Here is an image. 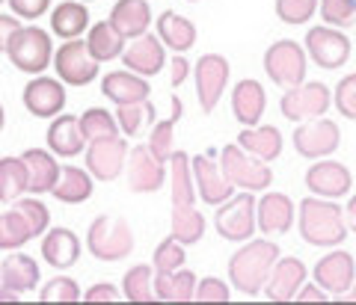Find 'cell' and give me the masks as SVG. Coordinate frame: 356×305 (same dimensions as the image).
Instances as JSON below:
<instances>
[{
	"label": "cell",
	"instance_id": "1f68e13d",
	"mask_svg": "<svg viewBox=\"0 0 356 305\" xmlns=\"http://www.w3.org/2000/svg\"><path fill=\"white\" fill-rule=\"evenodd\" d=\"M154 297L163 302H191L196 297V276L193 270H170V273H154Z\"/></svg>",
	"mask_w": 356,
	"mask_h": 305
},
{
	"label": "cell",
	"instance_id": "f6af8a7d",
	"mask_svg": "<svg viewBox=\"0 0 356 305\" xmlns=\"http://www.w3.org/2000/svg\"><path fill=\"white\" fill-rule=\"evenodd\" d=\"M187 255H184V243H178L175 237L170 234L166 240L158 243V249H154V273H170V270H178L184 267Z\"/></svg>",
	"mask_w": 356,
	"mask_h": 305
},
{
	"label": "cell",
	"instance_id": "9a60e30c",
	"mask_svg": "<svg viewBox=\"0 0 356 305\" xmlns=\"http://www.w3.org/2000/svg\"><path fill=\"white\" fill-rule=\"evenodd\" d=\"M24 107L30 116L36 119H54L60 116L63 107H65V86L63 81H57V77H33V81L24 86Z\"/></svg>",
	"mask_w": 356,
	"mask_h": 305
},
{
	"label": "cell",
	"instance_id": "cb8c5ba5",
	"mask_svg": "<svg viewBox=\"0 0 356 305\" xmlns=\"http://www.w3.org/2000/svg\"><path fill=\"white\" fill-rule=\"evenodd\" d=\"M110 24H113L125 39H140L149 33L152 24V9L149 0H116L113 13H110Z\"/></svg>",
	"mask_w": 356,
	"mask_h": 305
},
{
	"label": "cell",
	"instance_id": "52a82bcc",
	"mask_svg": "<svg viewBox=\"0 0 356 305\" xmlns=\"http://www.w3.org/2000/svg\"><path fill=\"white\" fill-rule=\"evenodd\" d=\"M6 56L24 74H42L54 63L51 36L42 27H21L6 48Z\"/></svg>",
	"mask_w": 356,
	"mask_h": 305
},
{
	"label": "cell",
	"instance_id": "d590c367",
	"mask_svg": "<svg viewBox=\"0 0 356 305\" xmlns=\"http://www.w3.org/2000/svg\"><path fill=\"white\" fill-rule=\"evenodd\" d=\"M181 113H184L181 98H172V113H170V119L154 122V125H152L149 151L158 157L161 163H170V157H172V151H175V125H178V119H181Z\"/></svg>",
	"mask_w": 356,
	"mask_h": 305
},
{
	"label": "cell",
	"instance_id": "680465c9",
	"mask_svg": "<svg viewBox=\"0 0 356 305\" xmlns=\"http://www.w3.org/2000/svg\"><path fill=\"white\" fill-rule=\"evenodd\" d=\"M3 125H6V110H3V104H0V131H3Z\"/></svg>",
	"mask_w": 356,
	"mask_h": 305
},
{
	"label": "cell",
	"instance_id": "484cf974",
	"mask_svg": "<svg viewBox=\"0 0 356 305\" xmlns=\"http://www.w3.org/2000/svg\"><path fill=\"white\" fill-rule=\"evenodd\" d=\"M21 160L27 166V193H51L54 184L60 178V166L54 160V151L44 149H27L21 154Z\"/></svg>",
	"mask_w": 356,
	"mask_h": 305
},
{
	"label": "cell",
	"instance_id": "60d3db41",
	"mask_svg": "<svg viewBox=\"0 0 356 305\" xmlns=\"http://www.w3.org/2000/svg\"><path fill=\"white\" fill-rule=\"evenodd\" d=\"M152 264H137L131 267L125 279H122V297L128 302H152L154 299V285H152Z\"/></svg>",
	"mask_w": 356,
	"mask_h": 305
},
{
	"label": "cell",
	"instance_id": "ac0fdd59",
	"mask_svg": "<svg viewBox=\"0 0 356 305\" xmlns=\"http://www.w3.org/2000/svg\"><path fill=\"white\" fill-rule=\"evenodd\" d=\"M306 276L309 270L300 258H280L264 285V297L270 302H291L297 297V290L306 285Z\"/></svg>",
	"mask_w": 356,
	"mask_h": 305
},
{
	"label": "cell",
	"instance_id": "83f0119b",
	"mask_svg": "<svg viewBox=\"0 0 356 305\" xmlns=\"http://www.w3.org/2000/svg\"><path fill=\"white\" fill-rule=\"evenodd\" d=\"M238 145L247 154H252L255 160L270 163L282 154V131L273 125H261V128H243L238 133Z\"/></svg>",
	"mask_w": 356,
	"mask_h": 305
},
{
	"label": "cell",
	"instance_id": "30bf717a",
	"mask_svg": "<svg viewBox=\"0 0 356 305\" xmlns=\"http://www.w3.org/2000/svg\"><path fill=\"white\" fill-rule=\"evenodd\" d=\"M98 63L92 51L86 48V42L72 39L60 44V51L54 53V69H57L60 81L69 86H89L98 77Z\"/></svg>",
	"mask_w": 356,
	"mask_h": 305
},
{
	"label": "cell",
	"instance_id": "4316f807",
	"mask_svg": "<svg viewBox=\"0 0 356 305\" xmlns=\"http://www.w3.org/2000/svg\"><path fill=\"white\" fill-rule=\"evenodd\" d=\"M95 193L92 187V175L86 172V169L81 166H60V178L57 184H54L51 196L63 201V205H83V201H89Z\"/></svg>",
	"mask_w": 356,
	"mask_h": 305
},
{
	"label": "cell",
	"instance_id": "7dc6e473",
	"mask_svg": "<svg viewBox=\"0 0 356 305\" xmlns=\"http://www.w3.org/2000/svg\"><path fill=\"white\" fill-rule=\"evenodd\" d=\"M321 18L327 27H350L356 18L353 0H321Z\"/></svg>",
	"mask_w": 356,
	"mask_h": 305
},
{
	"label": "cell",
	"instance_id": "f907efd6",
	"mask_svg": "<svg viewBox=\"0 0 356 305\" xmlns=\"http://www.w3.org/2000/svg\"><path fill=\"white\" fill-rule=\"evenodd\" d=\"M9 9H13L15 18H27V21H36L48 13L51 0H6Z\"/></svg>",
	"mask_w": 356,
	"mask_h": 305
},
{
	"label": "cell",
	"instance_id": "f546056e",
	"mask_svg": "<svg viewBox=\"0 0 356 305\" xmlns=\"http://www.w3.org/2000/svg\"><path fill=\"white\" fill-rule=\"evenodd\" d=\"M48 149L60 157H77L83 151V133L77 125V116H69V113L54 116L48 128Z\"/></svg>",
	"mask_w": 356,
	"mask_h": 305
},
{
	"label": "cell",
	"instance_id": "bcb514c9",
	"mask_svg": "<svg viewBox=\"0 0 356 305\" xmlns=\"http://www.w3.org/2000/svg\"><path fill=\"white\" fill-rule=\"evenodd\" d=\"M39 299L42 302H77V299H81V288H77L74 279L57 276V279H51L48 285L42 288Z\"/></svg>",
	"mask_w": 356,
	"mask_h": 305
},
{
	"label": "cell",
	"instance_id": "ab89813d",
	"mask_svg": "<svg viewBox=\"0 0 356 305\" xmlns=\"http://www.w3.org/2000/svg\"><path fill=\"white\" fill-rule=\"evenodd\" d=\"M116 122L119 131L128 133V137H140L146 125H154V104L146 101H137V104H119L116 107Z\"/></svg>",
	"mask_w": 356,
	"mask_h": 305
},
{
	"label": "cell",
	"instance_id": "db71d44e",
	"mask_svg": "<svg viewBox=\"0 0 356 305\" xmlns=\"http://www.w3.org/2000/svg\"><path fill=\"white\" fill-rule=\"evenodd\" d=\"M170 69H172V74H170V83L172 86H181L187 77H191V63L184 60V53H175V60H172Z\"/></svg>",
	"mask_w": 356,
	"mask_h": 305
},
{
	"label": "cell",
	"instance_id": "d6986e66",
	"mask_svg": "<svg viewBox=\"0 0 356 305\" xmlns=\"http://www.w3.org/2000/svg\"><path fill=\"white\" fill-rule=\"evenodd\" d=\"M312 276H315V281L327 293L339 297V293H344L356 281V261L344 249H336L327 258H321L315 270H312Z\"/></svg>",
	"mask_w": 356,
	"mask_h": 305
},
{
	"label": "cell",
	"instance_id": "f1b7e54d",
	"mask_svg": "<svg viewBox=\"0 0 356 305\" xmlns=\"http://www.w3.org/2000/svg\"><path fill=\"white\" fill-rule=\"evenodd\" d=\"M158 39L163 42V48H170L175 53H184L196 44V27H193L191 18L166 9V13L158 15Z\"/></svg>",
	"mask_w": 356,
	"mask_h": 305
},
{
	"label": "cell",
	"instance_id": "2e32d148",
	"mask_svg": "<svg viewBox=\"0 0 356 305\" xmlns=\"http://www.w3.org/2000/svg\"><path fill=\"white\" fill-rule=\"evenodd\" d=\"M128 163V142L122 137L89 142L86 149V172L98 181H116Z\"/></svg>",
	"mask_w": 356,
	"mask_h": 305
},
{
	"label": "cell",
	"instance_id": "f5cc1de1",
	"mask_svg": "<svg viewBox=\"0 0 356 305\" xmlns=\"http://www.w3.org/2000/svg\"><path fill=\"white\" fill-rule=\"evenodd\" d=\"M21 30V21L15 15H3L0 13V53H6L9 42H13V36Z\"/></svg>",
	"mask_w": 356,
	"mask_h": 305
},
{
	"label": "cell",
	"instance_id": "7a4b0ae2",
	"mask_svg": "<svg viewBox=\"0 0 356 305\" xmlns=\"http://www.w3.org/2000/svg\"><path fill=\"white\" fill-rule=\"evenodd\" d=\"M297 229L309 246H327V249L344 243V237H348L344 211L336 205V199H321V196H306L300 201Z\"/></svg>",
	"mask_w": 356,
	"mask_h": 305
},
{
	"label": "cell",
	"instance_id": "4dcf8cb0",
	"mask_svg": "<svg viewBox=\"0 0 356 305\" xmlns=\"http://www.w3.org/2000/svg\"><path fill=\"white\" fill-rule=\"evenodd\" d=\"M39 285V267L30 255H9L3 264H0V288L15 290V293H27Z\"/></svg>",
	"mask_w": 356,
	"mask_h": 305
},
{
	"label": "cell",
	"instance_id": "8fae6325",
	"mask_svg": "<svg viewBox=\"0 0 356 305\" xmlns=\"http://www.w3.org/2000/svg\"><path fill=\"white\" fill-rule=\"evenodd\" d=\"M303 48L312 56V63L327 72H336L350 60V39L336 27H312L306 33Z\"/></svg>",
	"mask_w": 356,
	"mask_h": 305
},
{
	"label": "cell",
	"instance_id": "91938a15",
	"mask_svg": "<svg viewBox=\"0 0 356 305\" xmlns=\"http://www.w3.org/2000/svg\"><path fill=\"white\" fill-rule=\"evenodd\" d=\"M81 3H92V0H81Z\"/></svg>",
	"mask_w": 356,
	"mask_h": 305
},
{
	"label": "cell",
	"instance_id": "8d00e7d4",
	"mask_svg": "<svg viewBox=\"0 0 356 305\" xmlns=\"http://www.w3.org/2000/svg\"><path fill=\"white\" fill-rule=\"evenodd\" d=\"M27 193V166L21 157H0V201H15Z\"/></svg>",
	"mask_w": 356,
	"mask_h": 305
},
{
	"label": "cell",
	"instance_id": "7c38bea8",
	"mask_svg": "<svg viewBox=\"0 0 356 305\" xmlns=\"http://www.w3.org/2000/svg\"><path fill=\"white\" fill-rule=\"evenodd\" d=\"M339 142H341L339 125L324 116L309 119L294 131V149L300 157H309V160H324V157H330L339 149Z\"/></svg>",
	"mask_w": 356,
	"mask_h": 305
},
{
	"label": "cell",
	"instance_id": "277c9868",
	"mask_svg": "<svg viewBox=\"0 0 356 305\" xmlns=\"http://www.w3.org/2000/svg\"><path fill=\"white\" fill-rule=\"evenodd\" d=\"M220 169L226 181L235 190H250V193H264L273 184V169H267V163L255 160L252 154H247L241 145H226L220 151Z\"/></svg>",
	"mask_w": 356,
	"mask_h": 305
},
{
	"label": "cell",
	"instance_id": "74e56055",
	"mask_svg": "<svg viewBox=\"0 0 356 305\" xmlns=\"http://www.w3.org/2000/svg\"><path fill=\"white\" fill-rule=\"evenodd\" d=\"M77 125H81L83 140H89V142L119 137V122H116V116H110L104 107H89V110H83V116L77 119Z\"/></svg>",
	"mask_w": 356,
	"mask_h": 305
},
{
	"label": "cell",
	"instance_id": "ee69618b",
	"mask_svg": "<svg viewBox=\"0 0 356 305\" xmlns=\"http://www.w3.org/2000/svg\"><path fill=\"white\" fill-rule=\"evenodd\" d=\"M15 211L24 217V222H27V229H30L33 237H42L44 231H48L51 211L44 208V201H39V199H15Z\"/></svg>",
	"mask_w": 356,
	"mask_h": 305
},
{
	"label": "cell",
	"instance_id": "44dd1931",
	"mask_svg": "<svg viewBox=\"0 0 356 305\" xmlns=\"http://www.w3.org/2000/svg\"><path fill=\"white\" fill-rule=\"evenodd\" d=\"M122 60H125L128 72L140 74V77H154V74H161V69L166 65V48L158 36L146 33V36L131 42V48H125Z\"/></svg>",
	"mask_w": 356,
	"mask_h": 305
},
{
	"label": "cell",
	"instance_id": "6f0895ef",
	"mask_svg": "<svg viewBox=\"0 0 356 305\" xmlns=\"http://www.w3.org/2000/svg\"><path fill=\"white\" fill-rule=\"evenodd\" d=\"M336 299H344V302H356V285H350V288L344 290V293H339Z\"/></svg>",
	"mask_w": 356,
	"mask_h": 305
},
{
	"label": "cell",
	"instance_id": "603a6c76",
	"mask_svg": "<svg viewBox=\"0 0 356 305\" xmlns=\"http://www.w3.org/2000/svg\"><path fill=\"white\" fill-rule=\"evenodd\" d=\"M42 258L44 264H51L54 270H69L81 258V240L72 229H48L42 240Z\"/></svg>",
	"mask_w": 356,
	"mask_h": 305
},
{
	"label": "cell",
	"instance_id": "e575fe53",
	"mask_svg": "<svg viewBox=\"0 0 356 305\" xmlns=\"http://www.w3.org/2000/svg\"><path fill=\"white\" fill-rule=\"evenodd\" d=\"M170 178H172V208H191L196 201V184H193L191 154L187 151H172Z\"/></svg>",
	"mask_w": 356,
	"mask_h": 305
},
{
	"label": "cell",
	"instance_id": "be15d7a7",
	"mask_svg": "<svg viewBox=\"0 0 356 305\" xmlns=\"http://www.w3.org/2000/svg\"><path fill=\"white\" fill-rule=\"evenodd\" d=\"M0 3H6V0H0Z\"/></svg>",
	"mask_w": 356,
	"mask_h": 305
},
{
	"label": "cell",
	"instance_id": "f35d334b",
	"mask_svg": "<svg viewBox=\"0 0 356 305\" xmlns=\"http://www.w3.org/2000/svg\"><path fill=\"white\" fill-rule=\"evenodd\" d=\"M172 237L184 246H193L205 237V217L193 205L191 208H172Z\"/></svg>",
	"mask_w": 356,
	"mask_h": 305
},
{
	"label": "cell",
	"instance_id": "8992f818",
	"mask_svg": "<svg viewBox=\"0 0 356 305\" xmlns=\"http://www.w3.org/2000/svg\"><path fill=\"white\" fill-rule=\"evenodd\" d=\"M306 65H309V53L294 39H280L264 51V74L276 86L285 89L300 86L306 81Z\"/></svg>",
	"mask_w": 356,
	"mask_h": 305
},
{
	"label": "cell",
	"instance_id": "681fc988",
	"mask_svg": "<svg viewBox=\"0 0 356 305\" xmlns=\"http://www.w3.org/2000/svg\"><path fill=\"white\" fill-rule=\"evenodd\" d=\"M232 290L226 288V281L217 276H205L202 281H196V302H229Z\"/></svg>",
	"mask_w": 356,
	"mask_h": 305
},
{
	"label": "cell",
	"instance_id": "94428289",
	"mask_svg": "<svg viewBox=\"0 0 356 305\" xmlns=\"http://www.w3.org/2000/svg\"><path fill=\"white\" fill-rule=\"evenodd\" d=\"M187 3H196V0H187Z\"/></svg>",
	"mask_w": 356,
	"mask_h": 305
},
{
	"label": "cell",
	"instance_id": "c3c4849f",
	"mask_svg": "<svg viewBox=\"0 0 356 305\" xmlns=\"http://www.w3.org/2000/svg\"><path fill=\"white\" fill-rule=\"evenodd\" d=\"M332 104L348 122H356V74H344L339 81L336 92H332Z\"/></svg>",
	"mask_w": 356,
	"mask_h": 305
},
{
	"label": "cell",
	"instance_id": "5b68a950",
	"mask_svg": "<svg viewBox=\"0 0 356 305\" xmlns=\"http://www.w3.org/2000/svg\"><path fill=\"white\" fill-rule=\"evenodd\" d=\"M255 196L250 190H243V193L226 199L222 205H217V213H214V229L222 240L229 243H247L252 240L255 229H259V222H255Z\"/></svg>",
	"mask_w": 356,
	"mask_h": 305
},
{
	"label": "cell",
	"instance_id": "836d02e7",
	"mask_svg": "<svg viewBox=\"0 0 356 305\" xmlns=\"http://www.w3.org/2000/svg\"><path fill=\"white\" fill-rule=\"evenodd\" d=\"M125 36L110 24V21H98V24L89 27V36H86V48L92 51V56L98 63H110L116 56L125 53Z\"/></svg>",
	"mask_w": 356,
	"mask_h": 305
},
{
	"label": "cell",
	"instance_id": "d4e9b609",
	"mask_svg": "<svg viewBox=\"0 0 356 305\" xmlns=\"http://www.w3.org/2000/svg\"><path fill=\"white\" fill-rule=\"evenodd\" d=\"M102 92L104 98H110L113 104H137V101H146L152 95L149 77H140L134 72H110L102 81Z\"/></svg>",
	"mask_w": 356,
	"mask_h": 305
},
{
	"label": "cell",
	"instance_id": "ba28073f",
	"mask_svg": "<svg viewBox=\"0 0 356 305\" xmlns=\"http://www.w3.org/2000/svg\"><path fill=\"white\" fill-rule=\"evenodd\" d=\"M332 104V92L324 83H300L285 89V95L280 98V110L288 122H309L321 119Z\"/></svg>",
	"mask_w": 356,
	"mask_h": 305
},
{
	"label": "cell",
	"instance_id": "d6a6232c",
	"mask_svg": "<svg viewBox=\"0 0 356 305\" xmlns=\"http://www.w3.org/2000/svg\"><path fill=\"white\" fill-rule=\"evenodd\" d=\"M51 30L54 36H60L65 42L83 36V30H89V9L81 0H65V3H60L51 13Z\"/></svg>",
	"mask_w": 356,
	"mask_h": 305
},
{
	"label": "cell",
	"instance_id": "5bb4252c",
	"mask_svg": "<svg viewBox=\"0 0 356 305\" xmlns=\"http://www.w3.org/2000/svg\"><path fill=\"white\" fill-rule=\"evenodd\" d=\"M125 172L131 193H158L166 181V163H161L149 151V145H137V149L128 151Z\"/></svg>",
	"mask_w": 356,
	"mask_h": 305
},
{
	"label": "cell",
	"instance_id": "816d5d0a",
	"mask_svg": "<svg viewBox=\"0 0 356 305\" xmlns=\"http://www.w3.org/2000/svg\"><path fill=\"white\" fill-rule=\"evenodd\" d=\"M86 302H116L119 299V290L110 285V281H98V285H92L86 293H83Z\"/></svg>",
	"mask_w": 356,
	"mask_h": 305
},
{
	"label": "cell",
	"instance_id": "6125c7cd",
	"mask_svg": "<svg viewBox=\"0 0 356 305\" xmlns=\"http://www.w3.org/2000/svg\"><path fill=\"white\" fill-rule=\"evenodd\" d=\"M353 9H356V0H353Z\"/></svg>",
	"mask_w": 356,
	"mask_h": 305
},
{
	"label": "cell",
	"instance_id": "4fadbf2b",
	"mask_svg": "<svg viewBox=\"0 0 356 305\" xmlns=\"http://www.w3.org/2000/svg\"><path fill=\"white\" fill-rule=\"evenodd\" d=\"M217 160V149H208L205 154L191 157V169H193V184H196V196L205 205H222L226 199L235 196V187L226 181L222 169L214 163Z\"/></svg>",
	"mask_w": 356,
	"mask_h": 305
},
{
	"label": "cell",
	"instance_id": "ffe728a7",
	"mask_svg": "<svg viewBox=\"0 0 356 305\" xmlns=\"http://www.w3.org/2000/svg\"><path fill=\"white\" fill-rule=\"evenodd\" d=\"M294 201L288 199L285 193H267L261 196V201L255 205V222L264 231V237H282L291 231L294 225Z\"/></svg>",
	"mask_w": 356,
	"mask_h": 305
},
{
	"label": "cell",
	"instance_id": "b9f144b4",
	"mask_svg": "<svg viewBox=\"0 0 356 305\" xmlns=\"http://www.w3.org/2000/svg\"><path fill=\"white\" fill-rule=\"evenodd\" d=\"M27 240H33V234L27 229L24 217H21L15 208L6 211V213H0V249L13 252V249H21Z\"/></svg>",
	"mask_w": 356,
	"mask_h": 305
},
{
	"label": "cell",
	"instance_id": "9c48e42d",
	"mask_svg": "<svg viewBox=\"0 0 356 305\" xmlns=\"http://www.w3.org/2000/svg\"><path fill=\"white\" fill-rule=\"evenodd\" d=\"M229 60L220 53H202L193 69V77H196V95H199V107L208 116L214 113L222 92H226V83H229Z\"/></svg>",
	"mask_w": 356,
	"mask_h": 305
},
{
	"label": "cell",
	"instance_id": "11a10c76",
	"mask_svg": "<svg viewBox=\"0 0 356 305\" xmlns=\"http://www.w3.org/2000/svg\"><path fill=\"white\" fill-rule=\"evenodd\" d=\"M300 302H324L327 299V290H321V285H303L297 290V297Z\"/></svg>",
	"mask_w": 356,
	"mask_h": 305
},
{
	"label": "cell",
	"instance_id": "9f6ffc18",
	"mask_svg": "<svg viewBox=\"0 0 356 305\" xmlns=\"http://www.w3.org/2000/svg\"><path fill=\"white\" fill-rule=\"evenodd\" d=\"M344 222H348V231L356 234V196L348 199V208H344Z\"/></svg>",
	"mask_w": 356,
	"mask_h": 305
},
{
	"label": "cell",
	"instance_id": "6da1fadb",
	"mask_svg": "<svg viewBox=\"0 0 356 305\" xmlns=\"http://www.w3.org/2000/svg\"><path fill=\"white\" fill-rule=\"evenodd\" d=\"M276 261H280V243L276 240H247L229 258L232 288L241 290L243 297L261 293Z\"/></svg>",
	"mask_w": 356,
	"mask_h": 305
},
{
	"label": "cell",
	"instance_id": "7402d4cb",
	"mask_svg": "<svg viewBox=\"0 0 356 305\" xmlns=\"http://www.w3.org/2000/svg\"><path fill=\"white\" fill-rule=\"evenodd\" d=\"M264 107H267V92L259 81H241L235 86V92H232V113H235V119L241 122L243 128H255L264 116Z\"/></svg>",
	"mask_w": 356,
	"mask_h": 305
},
{
	"label": "cell",
	"instance_id": "3957f363",
	"mask_svg": "<svg viewBox=\"0 0 356 305\" xmlns=\"http://www.w3.org/2000/svg\"><path fill=\"white\" fill-rule=\"evenodd\" d=\"M86 249L104 264L125 261L134 252V231L122 217H95L86 231Z\"/></svg>",
	"mask_w": 356,
	"mask_h": 305
},
{
	"label": "cell",
	"instance_id": "7bdbcfd3",
	"mask_svg": "<svg viewBox=\"0 0 356 305\" xmlns=\"http://www.w3.org/2000/svg\"><path fill=\"white\" fill-rule=\"evenodd\" d=\"M318 13V0H276V18L288 27L309 24Z\"/></svg>",
	"mask_w": 356,
	"mask_h": 305
},
{
	"label": "cell",
	"instance_id": "e0dca14e",
	"mask_svg": "<svg viewBox=\"0 0 356 305\" xmlns=\"http://www.w3.org/2000/svg\"><path fill=\"white\" fill-rule=\"evenodd\" d=\"M306 187L312 196L321 199H341L344 193H350L353 187V175L344 163L336 160H318L309 166L306 172Z\"/></svg>",
	"mask_w": 356,
	"mask_h": 305
}]
</instances>
